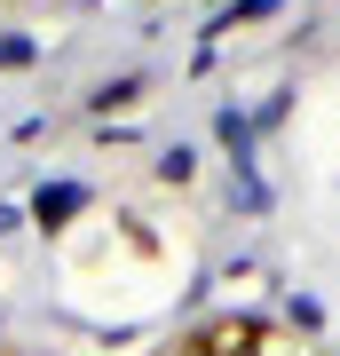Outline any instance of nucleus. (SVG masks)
I'll list each match as a JSON object with an SVG mask.
<instances>
[{
    "label": "nucleus",
    "mask_w": 340,
    "mask_h": 356,
    "mask_svg": "<svg viewBox=\"0 0 340 356\" xmlns=\"http://www.w3.org/2000/svg\"><path fill=\"white\" fill-rule=\"evenodd\" d=\"M16 222H24V206H0V238H8V229H16Z\"/></svg>",
    "instance_id": "9"
},
{
    "label": "nucleus",
    "mask_w": 340,
    "mask_h": 356,
    "mask_svg": "<svg viewBox=\"0 0 340 356\" xmlns=\"http://www.w3.org/2000/svg\"><path fill=\"white\" fill-rule=\"evenodd\" d=\"M229 198H238L245 214H269V182L253 175V159H245V166H229Z\"/></svg>",
    "instance_id": "4"
},
{
    "label": "nucleus",
    "mask_w": 340,
    "mask_h": 356,
    "mask_svg": "<svg viewBox=\"0 0 340 356\" xmlns=\"http://www.w3.org/2000/svg\"><path fill=\"white\" fill-rule=\"evenodd\" d=\"M198 175V151H190V143H166L159 151V182H190Z\"/></svg>",
    "instance_id": "6"
},
{
    "label": "nucleus",
    "mask_w": 340,
    "mask_h": 356,
    "mask_svg": "<svg viewBox=\"0 0 340 356\" xmlns=\"http://www.w3.org/2000/svg\"><path fill=\"white\" fill-rule=\"evenodd\" d=\"M285 317H293V325H301V332H316V325H325V309H316V301H309V293H293V301H285Z\"/></svg>",
    "instance_id": "8"
},
{
    "label": "nucleus",
    "mask_w": 340,
    "mask_h": 356,
    "mask_svg": "<svg viewBox=\"0 0 340 356\" xmlns=\"http://www.w3.org/2000/svg\"><path fill=\"white\" fill-rule=\"evenodd\" d=\"M214 8H222V0H214Z\"/></svg>",
    "instance_id": "10"
},
{
    "label": "nucleus",
    "mask_w": 340,
    "mask_h": 356,
    "mask_svg": "<svg viewBox=\"0 0 340 356\" xmlns=\"http://www.w3.org/2000/svg\"><path fill=\"white\" fill-rule=\"evenodd\" d=\"M88 182H40V191H32V206H24V214L40 222V229H63V222H72V214H88Z\"/></svg>",
    "instance_id": "1"
},
{
    "label": "nucleus",
    "mask_w": 340,
    "mask_h": 356,
    "mask_svg": "<svg viewBox=\"0 0 340 356\" xmlns=\"http://www.w3.org/2000/svg\"><path fill=\"white\" fill-rule=\"evenodd\" d=\"M135 95H143V72H119V79H103V88L88 95V111H127Z\"/></svg>",
    "instance_id": "5"
},
{
    "label": "nucleus",
    "mask_w": 340,
    "mask_h": 356,
    "mask_svg": "<svg viewBox=\"0 0 340 356\" xmlns=\"http://www.w3.org/2000/svg\"><path fill=\"white\" fill-rule=\"evenodd\" d=\"M40 56V40H24V32H0V72H24Z\"/></svg>",
    "instance_id": "7"
},
{
    "label": "nucleus",
    "mask_w": 340,
    "mask_h": 356,
    "mask_svg": "<svg viewBox=\"0 0 340 356\" xmlns=\"http://www.w3.org/2000/svg\"><path fill=\"white\" fill-rule=\"evenodd\" d=\"M214 135H222L229 166H245V159H253V143H261V127H253V111H238V103H222V111H214Z\"/></svg>",
    "instance_id": "2"
},
{
    "label": "nucleus",
    "mask_w": 340,
    "mask_h": 356,
    "mask_svg": "<svg viewBox=\"0 0 340 356\" xmlns=\"http://www.w3.org/2000/svg\"><path fill=\"white\" fill-rule=\"evenodd\" d=\"M269 16H285V0H222L214 16H206V32H238V24H269Z\"/></svg>",
    "instance_id": "3"
}]
</instances>
